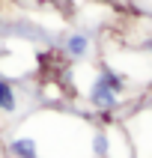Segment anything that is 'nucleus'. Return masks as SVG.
<instances>
[{"label":"nucleus","instance_id":"5","mask_svg":"<svg viewBox=\"0 0 152 158\" xmlns=\"http://www.w3.org/2000/svg\"><path fill=\"white\" fill-rule=\"evenodd\" d=\"M89 149H92V158H107L110 155V128H92L89 134Z\"/></svg>","mask_w":152,"mask_h":158},{"label":"nucleus","instance_id":"3","mask_svg":"<svg viewBox=\"0 0 152 158\" xmlns=\"http://www.w3.org/2000/svg\"><path fill=\"white\" fill-rule=\"evenodd\" d=\"M9 158H42V143L36 134H15L6 143Z\"/></svg>","mask_w":152,"mask_h":158},{"label":"nucleus","instance_id":"1","mask_svg":"<svg viewBox=\"0 0 152 158\" xmlns=\"http://www.w3.org/2000/svg\"><path fill=\"white\" fill-rule=\"evenodd\" d=\"M125 93H128V81L110 63H101L87 84V105L92 110H98V114H113L122 105Z\"/></svg>","mask_w":152,"mask_h":158},{"label":"nucleus","instance_id":"4","mask_svg":"<svg viewBox=\"0 0 152 158\" xmlns=\"http://www.w3.org/2000/svg\"><path fill=\"white\" fill-rule=\"evenodd\" d=\"M21 110V89L12 78L0 75V116H15Z\"/></svg>","mask_w":152,"mask_h":158},{"label":"nucleus","instance_id":"2","mask_svg":"<svg viewBox=\"0 0 152 158\" xmlns=\"http://www.w3.org/2000/svg\"><path fill=\"white\" fill-rule=\"evenodd\" d=\"M63 54L69 57V60L75 63H87L89 54H92V36L84 33V30H72V33H66V39H63Z\"/></svg>","mask_w":152,"mask_h":158}]
</instances>
